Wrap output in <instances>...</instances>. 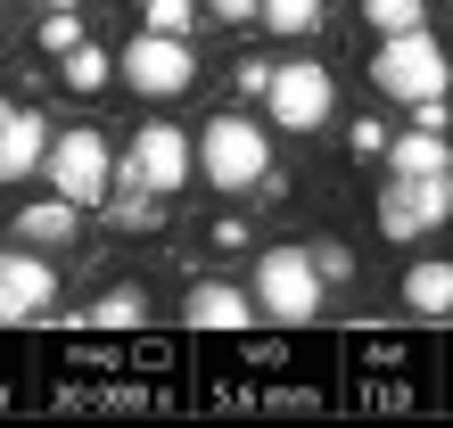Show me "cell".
<instances>
[{
	"label": "cell",
	"instance_id": "1",
	"mask_svg": "<svg viewBox=\"0 0 453 428\" xmlns=\"http://www.w3.org/2000/svg\"><path fill=\"white\" fill-rule=\"evenodd\" d=\"M198 165H206V181H215V190H264V181H273V141H264V124L256 116H215L198 132Z\"/></svg>",
	"mask_w": 453,
	"mask_h": 428
},
{
	"label": "cell",
	"instance_id": "2",
	"mask_svg": "<svg viewBox=\"0 0 453 428\" xmlns=\"http://www.w3.org/2000/svg\"><path fill=\"white\" fill-rule=\"evenodd\" d=\"M445 83H453V58L420 34H388L380 50H371V91H388V99H404V107H420V99H445Z\"/></svg>",
	"mask_w": 453,
	"mask_h": 428
},
{
	"label": "cell",
	"instance_id": "3",
	"mask_svg": "<svg viewBox=\"0 0 453 428\" xmlns=\"http://www.w3.org/2000/svg\"><path fill=\"white\" fill-rule=\"evenodd\" d=\"M42 181H50L58 198H74V206L116 198V149H108V132H91V124L58 132V141H50V157H42Z\"/></svg>",
	"mask_w": 453,
	"mask_h": 428
},
{
	"label": "cell",
	"instance_id": "4",
	"mask_svg": "<svg viewBox=\"0 0 453 428\" xmlns=\"http://www.w3.org/2000/svg\"><path fill=\"white\" fill-rule=\"evenodd\" d=\"M116 74H124V91H141V99H181L198 83V50H190V34H132L124 42V58H116Z\"/></svg>",
	"mask_w": 453,
	"mask_h": 428
},
{
	"label": "cell",
	"instance_id": "5",
	"mask_svg": "<svg viewBox=\"0 0 453 428\" xmlns=\"http://www.w3.org/2000/svg\"><path fill=\"white\" fill-rule=\"evenodd\" d=\"M453 223V173H388L380 190V231L404 248V239H429Z\"/></svg>",
	"mask_w": 453,
	"mask_h": 428
},
{
	"label": "cell",
	"instance_id": "6",
	"mask_svg": "<svg viewBox=\"0 0 453 428\" xmlns=\"http://www.w3.org/2000/svg\"><path fill=\"white\" fill-rule=\"evenodd\" d=\"M256 305L280 313V321L322 313V264H313V248H264L256 256Z\"/></svg>",
	"mask_w": 453,
	"mask_h": 428
},
{
	"label": "cell",
	"instance_id": "7",
	"mask_svg": "<svg viewBox=\"0 0 453 428\" xmlns=\"http://www.w3.org/2000/svg\"><path fill=\"white\" fill-rule=\"evenodd\" d=\"M330 107H338V83H330V66H322V58L280 66V74H273V91H264V116H273L280 132H313V124H330Z\"/></svg>",
	"mask_w": 453,
	"mask_h": 428
},
{
	"label": "cell",
	"instance_id": "8",
	"mask_svg": "<svg viewBox=\"0 0 453 428\" xmlns=\"http://www.w3.org/2000/svg\"><path fill=\"white\" fill-rule=\"evenodd\" d=\"M116 181H141V190L173 198L181 181H190V141H181L173 124H141L132 149H124V165H116Z\"/></svg>",
	"mask_w": 453,
	"mask_h": 428
},
{
	"label": "cell",
	"instance_id": "9",
	"mask_svg": "<svg viewBox=\"0 0 453 428\" xmlns=\"http://www.w3.org/2000/svg\"><path fill=\"white\" fill-rule=\"evenodd\" d=\"M58 305V264L34 248H0V321H42Z\"/></svg>",
	"mask_w": 453,
	"mask_h": 428
},
{
	"label": "cell",
	"instance_id": "10",
	"mask_svg": "<svg viewBox=\"0 0 453 428\" xmlns=\"http://www.w3.org/2000/svg\"><path fill=\"white\" fill-rule=\"evenodd\" d=\"M181 313H190L198 330H239V321H256L264 305L248 297V288H231V280H198L190 297H181Z\"/></svg>",
	"mask_w": 453,
	"mask_h": 428
},
{
	"label": "cell",
	"instance_id": "11",
	"mask_svg": "<svg viewBox=\"0 0 453 428\" xmlns=\"http://www.w3.org/2000/svg\"><path fill=\"white\" fill-rule=\"evenodd\" d=\"M74 231H83V206L58 198V190H50L42 206L17 214V239H25V248H74Z\"/></svg>",
	"mask_w": 453,
	"mask_h": 428
},
{
	"label": "cell",
	"instance_id": "12",
	"mask_svg": "<svg viewBox=\"0 0 453 428\" xmlns=\"http://www.w3.org/2000/svg\"><path fill=\"white\" fill-rule=\"evenodd\" d=\"M42 157H50V124L34 116V107H17V116H9V132H0V181H25V173L42 165Z\"/></svg>",
	"mask_w": 453,
	"mask_h": 428
},
{
	"label": "cell",
	"instance_id": "13",
	"mask_svg": "<svg viewBox=\"0 0 453 428\" xmlns=\"http://www.w3.org/2000/svg\"><path fill=\"white\" fill-rule=\"evenodd\" d=\"M388 173H453V141L429 132V124L395 132V141H388Z\"/></svg>",
	"mask_w": 453,
	"mask_h": 428
},
{
	"label": "cell",
	"instance_id": "14",
	"mask_svg": "<svg viewBox=\"0 0 453 428\" xmlns=\"http://www.w3.org/2000/svg\"><path fill=\"white\" fill-rule=\"evenodd\" d=\"M50 66H58V83H66L74 99H99V91L116 83V58H108V50H99V42H74L66 58H50Z\"/></svg>",
	"mask_w": 453,
	"mask_h": 428
},
{
	"label": "cell",
	"instance_id": "15",
	"mask_svg": "<svg viewBox=\"0 0 453 428\" xmlns=\"http://www.w3.org/2000/svg\"><path fill=\"white\" fill-rule=\"evenodd\" d=\"M404 305L412 313H453V264L445 256H429V264H412V272H404Z\"/></svg>",
	"mask_w": 453,
	"mask_h": 428
},
{
	"label": "cell",
	"instance_id": "16",
	"mask_svg": "<svg viewBox=\"0 0 453 428\" xmlns=\"http://www.w3.org/2000/svg\"><path fill=\"white\" fill-rule=\"evenodd\" d=\"M141 313H149V288H132V280H124V288H99L83 321H91V330H132Z\"/></svg>",
	"mask_w": 453,
	"mask_h": 428
},
{
	"label": "cell",
	"instance_id": "17",
	"mask_svg": "<svg viewBox=\"0 0 453 428\" xmlns=\"http://www.w3.org/2000/svg\"><path fill=\"white\" fill-rule=\"evenodd\" d=\"M363 25H371V34H412V25H420V0H363Z\"/></svg>",
	"mask_w": 453,
	"mask_h": 428
},
{
	"label": "cell",
	"instance_id": "18",
	"mask_svg": "<svg viewBox=\"0 0 453 428\" xmlns=\"http://www.w3.org/2000/svg\"><path fill=\"white\" fill-rule=\"evenodd\" d=\"M74 42H91V34H83V9H50V17H42V42H34V50H50V58H66Z\"/></svg>",
	"mask_w": 453,
	"mask_h": 428
},
{
	"label": "cell",
	"instance_id": "19",
	"mask_svg": "<svg viewBox=\"0 0 453 428\" xmlns=\"http://www.w3.org/2000/svg\"><path fill=\"white\" fill-rule=\"evenodd\" d=\"M264 25L273 34H313L322 25V0H264Z\"/></svg>",
	"mask_w": 453,
	"mask_h": 428
},
{
	"label": "cell",
	"instance_id": "20",
	"mask_svg": "<svg viewBox=\"0 0 453 428\" xmlns=\"http://www.w3.org/2000/svg\"><path fill=\"white\" fill-rule=\"evenodd\" d=\"M190 17H198V0H141L149 34H190Z\"/></svg>",
	"mask_w": 453,
	"mask_h": 428
},
{
	"label": "cell",
	"instance_id": "21",
	"mask_svg": "<svg viewBox=\"0 0 453 428\" xmlns=\"http://www.w3.org/2000/svg\"><path fill=\"white\" fill-rule=\"evenodd\" d=\"M313 264H322V280H346V272H355V256H346V239H322V248H313Z\"/></svg>",
	"mask_w": 453,
	"mask_h": 428
},
{
	"label": "cell",
	"instance_id": "22",
	"mask_svg": "<svg viewBox=\"0 0 453 428\" xmlns=\"http://www.w3.org/2000/svg\"><path fill=\"white\" fill-rule=\"evenodd\" d=\"M273 74H280L273 58H239V91H256V99H264V91H273Z\"/></svg>",
	"mask_w": 453,
	"mask_h": 428
},
{
	"label": "cell",
	"instance_id": "23",
	"mask_svg": "<svg viewBox=\"0 0 453 428\" xmlns=\"http://www.w3.org/2000/svg\"><path fill=\"white\" fill-rule=\"evenodd\" d=\"M256 239H248V223H215V256H248Z\"/></svg>",
	"mask_w": 453,
	"mask_h": 428
},
{
	"label": "cell",
	"instance_id": "24",
	"mask_svg": "<svg viewBox=\"0 0 453 428\" xmlns=\"http://www.w3.org/2000/svg\"><path fill=\"white\" fill-rule=\"evenodd\" d=\"M355 157H388V124L363 116V124H355Z\"/></svg>",
	"mask_w": 453,
	"mask_h": 428
},
{
	"label": "cell",
	"instance_id": "25",
	"mask_svg": "<svg viewBox=\"0 0 453 428\" xmlns=\"http://www.w3.org/2000/svg\"><path fill=\"white\" fill-rule=\"evenodd\" d=\"M206 9H215L223 25H248V17H264V0H206Z\"/></svg>",
	"mask_w": 453,
	"mask_h": 428
},
{
	"label": "cell",
	"instance_id": "26",
	"mask_svg": "<svg viewBox=\"0 0 453 428\" xmlns=\"http://www.w3.org/2000/svg\"><path fill=\"white\" fill-rule=\"evenodd\" d=\"M412 124H429V132H445V124H453V107H445V99H420V107H412Z\"/></svg>",
	"mask_w": 453,
	"mask_h": 428
},
{
	"label": "cell",
	"instance_id": "27",
	"mask_svg": "<svg viewBox=\"0 0 453 428\" xmlns=\"http://www.w3.org/2000/svg\"><path fill=\"white\" fill-rule=\"evenodd\" d=\"M42 9H83V0H42Z\"/></svg>",
	"mask_w": 453,
	"mask_h": 428
},
{
	"label": "cell",
	"instance_id": "28",
	"mask_svg": "<svg viewBox=\"0 0 453 428\" xmlns=\"http://www.w3.org/2000/svg\"><path fill=\"white\" fill-rule=\"evenodd\" d=\"M9 116H17V107H9V99H0V132H9Z\"/></svg>",
	"mask_w": 453,
	"mask_h": 428
}]
</instances>
